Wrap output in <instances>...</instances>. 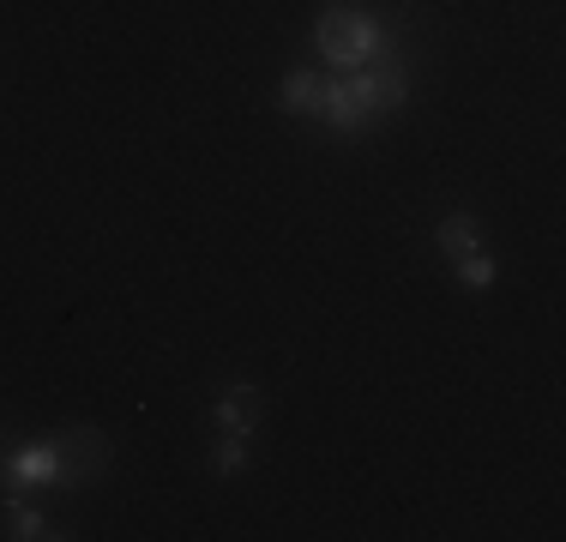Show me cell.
Here are the masks:
<instances>
[{"label":"cell","mask_w":566,"mask_h":542,"mask_svg":"<svg viewBox=\"0 0 566 542\" xmlns=\"http://www.w3.org/2000/svg\"><path fill=\"white\" fill-rule=\"evenodd\" d=\"M314 49L326 66H338V73H356V66L380 61L386 49V24L374 19V12H356V7H319L314 19Z\"/></svg>","instance_id":"obj_1"},{"label":"cell","mask_w":566,"mask_h":542,"mask_svg":"<svg viewBox=\"0 0 566 542\" xmlns=\"http://www.w3.org/2000/svg\"><path fill=\"white\" fill-rule=\"evenodd\" d=\"M344 85H349V97H356L361 121L398 115V108L410 103V73H403V61H398L392 49H386L380 61H368V66H356V73H344Z\"/></svg>","instance_id":"obj_2"},{"label":"cell","mask_w":566,"mask_h":542,"mask_svg":"<svg viewBox=\"0 0 566 542\" xmlns=\"http://www.w3.org/2000/svg\"><path fill=\"white\" fill-rule=\"evenodd\" d=\"M55 452H61V488L97 482V470L109 465V440H103V428H66V434H55Z\"/></svg>","instance_id":"obj_3"},{"label":"cell","mask_w":566,"mask_h":542,"mask_svg":"<svg viewBox=\"0 0 566 542\" xmlns=\"http://www.w3.org/2000/svg\"><path fill=\"white\" fill-rule=\"evenodd\" d=\"M31 488H61V452L55 440H31L7 458V500L31 494Z\"/></svg>","instance_id":"obj_4"},{"label":"cell","mask_w":566,"mask_h":542,"mask_svg":"<svg viewBox=\"0 0 566 542\" xmlns=\"http://www.w3.org/2000/svg\"><path fill=\"white\" fill-rule=\"evenodd\" d=\"M211 423H218V434H253L260 428V386L253 379H229L218 392V404H211Z\"/></svg>","instance_id":"obj_5"},{"label":"cell","mask_w":566,"mask_h":542,"mask_svg":"<svg viewBox=\"0 0 566 542\" xmlns=\"http://www.w3.org/2000/svg\"><path fill=\"white\" fill-rule=\"evenodd\" d=\"M277 108L295 121H319V108H326V73H283Z\"/></svg>","instance_id":"obj_6"},{"label":"cell","mask_w":566,"mask_h":542,"mask_svg":"<svg viewBox=\"0 0 566 542\" xmlns=\"http://www.w3.org/2000/svg\"><path fill=\"white\" fill-rule=\"evenodd\" d=\"M434 248L447 253V260H464V253H482V217L470 211H452L434 223Z\"/></svg>","instance_id":"obj_7"},{"label":"cell","mask_w":566,"mask_h":542,"mask_svg":"<svg viewBox=\"0 0 566 542\" xmlns=\"http://www.w3.org/2000/svg\"><path fill=\"white\" fill-rule=\"evenodd\" d=\"M248 465H253V434H218L211 470H218V477H248Z\"/></svg>","instance_id":"obj_8"},{"label":"cell","mask_w":566,"mask_h":542,"mask_svg":"<svg viewBox=\"0 0 566 542\" xmlns=\"http://www.w3.org/2000/svg\"><path fill=\"white\" fill-rule=\"evenodd\" d=\"M7 524H12V542H43V536H66V531H55L49 524V512H36V507H24V494L19 500H7Z\"/></svg>","instance_id":"obj_9"},{"label":"cell","mask_w":566,"mask_h":542,"mask_svg":"<svg viewBox=\"0 0 566 542\" xmlns=\"http://www.w3.org/2000/svg\"><path fill=\"white\" fill-rule=\"evenodd\" d=\"M452 271H458V283H464V290H494V278H501V271H494V260H489V248L482 253H464V260H452Z\"/></svg>","instance_id":"obj_10"}]
</instances>
